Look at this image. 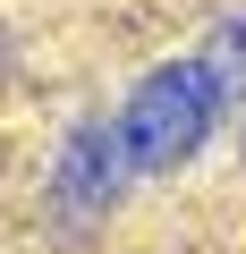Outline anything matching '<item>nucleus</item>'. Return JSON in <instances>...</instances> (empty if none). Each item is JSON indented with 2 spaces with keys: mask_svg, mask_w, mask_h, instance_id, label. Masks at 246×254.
<instances>
[{
  "mask_svg": "<svg viewBox=\"0 0 246 254\" xmlns=\"http://www.w3.org/2000/svg\"><path fill=\"white\" fill-rule=\"evenodd\" d=\"M128 178H136V170H128V144H119V119H85V127H68V144L51 153L43 195H51L60 229H93V220L119 203Z\"/></svg>",
  "mask_w": 246,
  "mask_h": 254,
  "instance_id": "2",
  "label": "nucleus"
},
{
  "mask_svg": "<svg viewBox=\"0 0 246 254\" xmlns=\"http://www.w3.org/2000/svg\"><path fill=\"white\" fill-rule=\"evenodd\" d=\"M212 119H221V93H212L204 60H162V68H145L136 93H128V110H119L128 170H136V178L187 170V161L212 144Z\"/></svg>",
  "mask_w": 246,
  "mask_h": 254,
  "instance_id": "1",
  "label": "nucleus"
},
{
  "mask_svg": "<svg viewBox=\"0 0 246 254\" xmlns=\"http://www.w3.org/2000/svg\"><path fill=\"white\" fill-rule=\"evenodd\" d=\"M204 76H212V93L221 102H246V17H221L212 34H204Z\"/></svg>",
  "mask_w": 246,
  "mask_h": 254,
  "instance_id": "3",
  "label": "nucleus"
}]
</instances>
